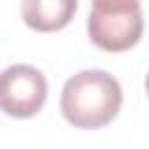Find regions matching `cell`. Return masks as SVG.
<instances>
[{
    "label": "cell",
    "instance_id": "cell-1",
    "mask_svg": "<svg viewBox=\"0 0 149 149\" xmlns=\"http://www.w3.org/2000/svg\"><path fill=\"white\" fill-rule=\"evenodd\" d=\"M121 102V84L105 70H81L72 74L61 91V114L70 126L84 130L112 123Z\"/></svg>",
    "mask_w": 149,
    "mask_h": 149
},
{
    "label": "cell",
    "instance_id": "cell-2",
    "mask_svg": "<svg viewBox=\"0 0 149 149\" xmlns=\"http://www.w3.org/2000/svg\"><path fill=\"white\" fill-rule=\"evenodd\" d=\"M86 30L98 49L109 54L128 51L144 33L140 0H91Z\"/></svg>",
    "mask_w": 149,
    "mask_h": 149
},
{
    "label": "cell",
    "instance_id": "cell-3",
    "mask_svg": "<svg viewBox=\"0 0 149 149\" xmlns=\"http://www.w3.org/2000/svg\"><path fill=\"white\" fill-rule=\"evenodd\" d=\"M47 91L49 86L42 70L26 63H14L5 68L0 81L2 112L12 119H30L44 107Z\"/></svg>",
    "mask_w": 149,
    "mask_h": 149
},
{
    "label": "cell",
    "instance_id": "cell-4",
    "mask_svg": "<svg viewBox=\"0 0 149 149\" xmlns=\"http://www.w3.org/2000/svg\"><path fill=\"white\" fill-rule=\"evenodd\" d=\"M77 12V0H23L21 19L30 30L54 33L65 28Z\"/></svg>",
    "mask_w": 149,
    "mask_h": 149
},
{
    "label": "cell",
    "instance_id": "cell-5",
    "mask_svg": "<svg viewBox=\"0 0 149 149\" xmlns=\"http://www.w3.org/2000/svg\"><path fill=\"white\" fill-rule=\"evenodd\" d=\"M144 88H147V95H149V72H147V77H144Z\"/></svg>",
    "mask_w": 149,
    "mask_h": 149
}]
</instances>
